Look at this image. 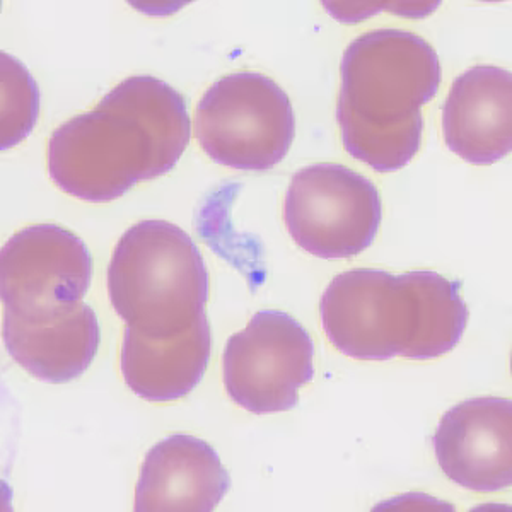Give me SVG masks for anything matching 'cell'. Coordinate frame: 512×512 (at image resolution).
I'll return each mask as SVG.
<instances>
[{
	"mask_svg": "<svg viewBox=\"0 0 512 512\" xmlns=\"http://www.w3.org/2000/svg\"><path fill=\"white\" fill-rule=\"evenodd\" d=\"M190 137L183 94L158 77H128L53 132L48 171L62 192L103 204L169 173Z\"/></svg>",
	"mask_w": 512,
	"mask_h": 512,
	"instance_id": "cell-1",
	"label": "cell"
},
{
	"mask_svg": "<svg viewBox=\"0 0 512 512\" xmlns=\"http://www.w3.org/2000/svg\"><path fill=\"white\" fill-rule=\"evenodd\" d=\"M212 350V332L202 315L185 332L154 338L127 326L120 369L128 388L147 402H175L197 388Z\"/></svg>",
	"mask_w": 512,
	"mask_h": 512,
	"instance_id": "cell-12",
	"label": "cell"
},
{
	"mask_svg": "<svg viewBox=\"0 0 512 512\" xmlns=\"http://www.w3.org/2000/svg\"><path fill=\"white\" fill-rule=\"evenodd\" d=\"M4 316L36 323L64 315L86 296L93 256L77 234L55 224L24 227L2 248Z\"/></svg>",
	"mask_w": 512,
	"mask_h": 512,
	"instance_id": "cell-8",
	"label": "cell"
},
{
	"mask_svg": "<svg viewBox=\"0 0 512 512\" xmlns=\"http://www.w3.org/2000/svg\"><path fill=\"white\" fill-rule=\"evenodd\" d=\"M381 214L378 188L342 164H313L297 171L284 202L292 239L326 260L366 251L378 234Z\"/></svg>",
	"mask_w": 512,
	"mask_h": 512,
	"instance_id": "cell-6",
	"label": "cell"
},
{
	"mask_svg": "<svg viewBox=\"0 0 512 512\" xmlns=\"http://www.w3.org/2000/svg\"><path fill=\"white\" fill-rule=\"evenodd\" d=\"M315 344L308 330L284 311H258L243 332L227 340L224 386L251 414L287 412L315 376Z\"/></svg>",
	"mask_w": 512,
	"mask_h": 512,
	"instance_id": "cell-7",
	"label": "cell"
},
{
	"mask_svg": "<svg viewBox=\"0 0 512 512\" xmlns=\"http://www.w3.org/2000/svg\"><path fill=\"white\" fill-rule=\"evenodd\" d=\"M2 60V151L31 134L40 111V91L30 70L9 53Z\"/></svg>",
	"mask_w": 512,
	"mask_h": 512,
	"instance_id": "cell-14",
	"label": "cell"
},
{
	"mask_svg": "<svg viewBox=\"0 0 512 512\" xmlns=\"http://www.w3.org/2000/svg\"><path fill=\"white\" fill-rule=\"evenodd\" d=\"M195 135L216 163L268 171L284 161L296 135L286 91L258 72H234L214 82L195 111Z\"/></svg>",
	"mask_w": 512,
	"mask_h": 512,
	"instance_id": "cell-5",
	"label": "cell"
},
{
	"mask_svg": "<svg viewBox=\"0 0 512 512\" xmlns=\"http://www.w3.org/2000/svg\"><path fill=\"white\" fill-rule=\"evenodd\" d=\"M444 142L463 161L487 166L512 149V76L494 65H475L449 89L443 108Z\"/></svg>",
	"mask_w": 512,
	"mask_h": 512,
	"instance_id": "cell-11",
	"label": "cell"
},
{
	"mask_svg": "<svg viewBox=\"0 0 512 512\" xmlns=\"http://www.w3.org/2000/svg\"><path fill=\"white\" fill-rule=\"evenodd\" d=\"M111 306L127 326L147 337L185 332L205 313L209 272L181 227L142 221L123 234L108 267Z\"/></svg>",
	"mask_w": 512,
	"mask_h": 512,
	"instance_id": "cell-4",
	"label": "cell"
},
{
	"mask_svg": "<svg viewBox=\"0 0 512 512\" xmlns=\"http://www.w3.org/2000/svg\"><path fill=\"white\" fill-rule=\"evenodd\" d=\"M434 453L444 475L473 492H497L512 483V403L482 396L443 415Z\"/></svg>",
	"mask_w": 512,
	"mask_h": 512,
	"instance_id": "cell-9",
	"label": "cell"
},
{
	"mask_svg": "<svg viewBox=\"0 0 512 512\" xmlns=\"http://www.w3.org/2000/svg\"><path fill=\"white\" fill-rule=\"evenodd\" d=\"M333 347L357 361H429L460 344L470 311L460 282L432 270L391 275L355 268L337 275L320 301Z\"/></svg>",
	"mask_w": 512,
	"mask_h": 512,
	"instance_id": "cell-2",
	"label": "cell"
},
{
	"mask_svg": "<svg viewBox=\"0 0 512 512\" xmlns=\"http://www.w3.org/2000/svg\"><path fill=\"white\" fill-rule=\"evenodd\" d=\"M231 478L209 443L188 434L166 437L147 453L135 487L137 512H210Z\"/></svg>",
	"mask_w": 512,
	"mask_h": 512,
	"instance_id": "cell-10",
	"label": "cell"
},
{
	"mask_svg": "<svg viewBox=\"0 0 512 512\" xmlns=\"http://www.w3.org/2000/svg\"><path fill=\"white\" fill-rule=\"evenodd\" d=\"M340 72L345 151L378 173L405 168L422 144V106L443 79L436 50L410 31H369L347 47Z\"/></svg>",
	"mask_w": 512,
	"mask_h": 512,
	"instance_id": "cell-3",
	"label": "cell"
},
{
	"mask_svg": "<svg viewBox=\"0 0 512 512\" xmlns=\"http://www.w3.org/2000/svg\"><path fill=\"white\" fill-rule=\"evenodd\" d=\"M7 352L31 376L62 384L88 371L98 354L101 328L94 309L79 303L53 320L28 321L4 316Z\"/></svg>",
	"mask_w": 512,
	"mask_h": 512,
	"instance_id": "cell-13",
	"label": "cell"
}]
</instances>
